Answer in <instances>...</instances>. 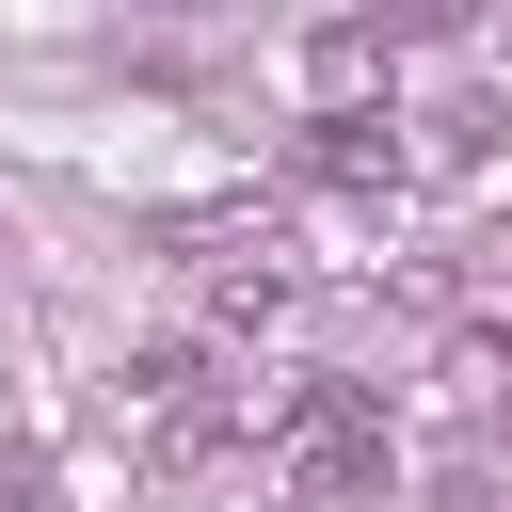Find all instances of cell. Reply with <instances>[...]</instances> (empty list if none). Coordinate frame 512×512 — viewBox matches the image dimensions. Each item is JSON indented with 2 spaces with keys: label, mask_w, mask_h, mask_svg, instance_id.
<instances>
[{
  "label": "cell",
  "mask_w": 512,
  "mask_h": 512,
  "mask_svg": "<svg viewBox=\"0 0 512 512\" xmlns=\"http://www.w3.org/2000/svg\"><path fill=\"white\" fill-rule=\"evenodd\" d=\"M288 288H304V272H288V240H272V224H256V240H224V256H208V320H272V304H288Z\"/></svg>",
  "instance_id": "277c9868"
},
{
  "label": "cell",
  "mask_w": 512,
  "mask_h": 512,
  "mask_svg": "<svg viewBox=\"0 0 512 512\" xmlns=\"http://www.w3.org/2000/svg\"><path fill=\"white\" fill-rule=\"evenodd\" d=\"M304 96H320V128H336V112H368V96H384V32H368V16L304 32Z\"/></svg>",
  "instance_id": "7a4b0ae2"
},
{
  "label": "cell",
  "mask_w": 512,
  "mask_h": 512,
  "mask_svg": "<svg viewBox=\"0 0 512 512\" xmlns=\"http://www.w3.org/2000/svg\"><path fill=\"white\" fill-rule=\"evenodd\" d=\"M240 432H272V448H288V480H304L320 512L400 480V432H384V400H368V384H336V368H304V384H256V400H240Z\"/></svg>",
  "instance_id": "6da1fadb"
},
{
  "label": "cell",
  "mask_w": 512,
  "mask_h": 512,
  "mask_svg": "<svg viewBox=\"0 0 512 512\" xmlns=\"http://www.w3.org/2000/svg\"><path fill=\"white\" fill-rule=\"evenodd\" d=\"M496 128H512L496 96H432V112H416V160H448V176H480V160H496Z\"/></svg>",
  "instance_id": "5b68a950"
},
{
  "label": "cell",
  "mask_w": 512,
  "mask_h": 512,
  "mask_svg": "<svg viewBox=\"0 0 512 512\" xmlns=\"http://www.w3.org/2000/svg\"><path fill=\"white\" fill-rule=\"evenodd\" d=\"M304 176H336V192H384V176H400V128H384V112H336V128L304 112Z\"/></svg>",
  "instance_id": "3957f363"
},
{
  "label": "cell",
  "mask_w": 512,
  "mask_h": 512,
  "mask_svg": "<svg viewBox=\"0 0 512 512\" xmlns=\"http://www.w3.org/2000/svg\"><path fill=\"white\" fill-rule=\"evenodd\" d=\"M448 400H464V416L512 400V320H464V336H448Z\"/></svg>",
  "instance_id": "8992f818"
}]
</instances>
